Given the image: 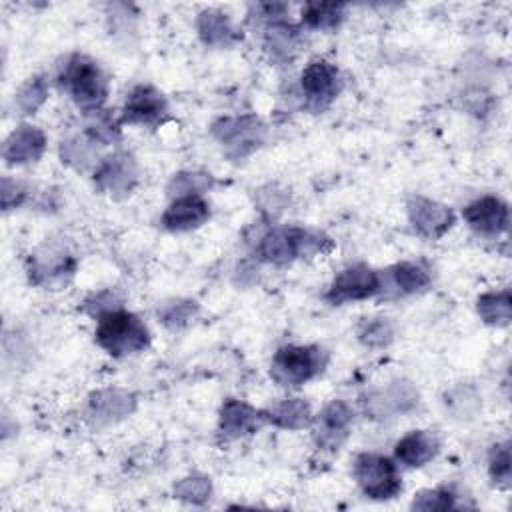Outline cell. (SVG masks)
Wrapping results in <instances>:
<instances>
[{"label": "cell", "instance_id": "cell-13", "mask_svg": "<svg viewBox=\"0 0 512 512\" xmlns=\"http://www.w3.org/2000/svg\"><path fill=\"white\" fill-rule=\"evenodd\" d=\"M166 116H168L166 96L152 84H138L128 92L118 122L128 126L154 128L162 124Z\"/></svg>", "mask_w": 512, "mask_h": 512}, {"label": "cell", "instance_id": "cell-10", "mask_svg": "<svg viewBox=\"0 0 512 512\" xmlns=\"http://www.w3.org/2000/svg\"><path fill=\"white\" fill-rule=\"evenodd\" d=\"M78 260L64 248L56 246H42L34 250L26 260V274L30 284L46 288V290H60L64 288L72 276L76 274Z\"/></svg>", "mask_w": 512, "mask_h": 512}, {"label": "cell", "instance_id": "cell-26", "mask_svg": "<svg viewBox=\"0 0 512 512\" xmlns=\"http://www.w3.org/2000/svg\"><path fill=\"white\" fill-rule=\"evenodd\" d=\"M476 312L488 326H508L512 320V296L508 288L488 290L476 298Z\"/></svg>", "mask_w": 512, "mask_h": 512}, {"label": "cell", "instance_id": "cell-25", "mask_svg": "<svg viewBox=\"0 0 512 512\" xmlns=\"http://www.w3.org/2000/svg\"><path fill=\"white\" fill-rule=\"evenodd\" d=\"M98 150L100 144L94 142L86 132L72 134L60 142V160L72 170L84 172L88 168H96L102 160Z\"/></svg>", "mask_w": 512, "mask_h": 512}, {"label": "cell", "instance_id": "cell-28", "mask_svg": "<svg viewBox=\"0 0 512 512\" xmlns=\"http://www.w3.org/2000/svg\"><path fill=\"white\" fill-rule=\"evenodd\" d=\"M356 338L364 348L384 350L394 342L396 330L386 316H366L356 326Z\"/></svg>", "mask_w": 512, "mask_h": 512}, {"label": "cell", "instance_id": "cell-1", "mask_svg": "<svg viewBox=\"0 0 512 512\" xmlns=\"http://www.w3.org/2000/svg\"><path fill=\"white\" fill-rule=\"evenodd\" d=\"M56 84L84 114L102 112L110 94L108 76L102 66L80 52L64 56L56 70Z\"/></svg>", "mask_w": 512, "mask_h": 512}, {"label": "cell", "instance_id": "cell-24", "mask_svg": "<svg viewBox=\"0 0 512 512\" xmlns=\"http://www.w3.org/2000/svg\"><path fill=\"white\" fill-rule=\"evenodd\" d=\"M266 424H272L282 430H304L312 426L314 412L312 406L306 398L292 396V398H282L268 408L262 410Z\"/></svg>", "mask_w": 512, "mask_h": 512}, {"label": "cell", "instance_id": "cell-9", "mask_svg": "<svg viewBox=\"0 0 512 512\" xmlns=\"http://www.w3.org/2000/svg\"><path fill=\"white\" fill-rule=\"evenodd\" d=\"M378 294H382L380 272L364 262H356V264H348L332 278L324 298L332 306H340L346 302L370 300Z\"/></svg>", "mask_w": 512, "mask_h": 512}, {"label": "cell", "instance_id": "cell-27", "mask_svg": "<svg viewBox=\"0 0 512 512\" xmlns=\"http://www.w3.org/2000/svg\"><path fill=\"white\" fill-rule=\"evenodd\" d=\"M346 18V4L340 2H308L300 10V20L310 30H336Z\"/></svg>", "mask_w": 512, "mask_h": 512}, {"label": "cell", "instance_id": "cell-3", "mask_svg": "<svg viewBox=\"0 0 512 512\" xmlns=\"http://www.w3.org/2000/svg\"><path fill=\"white\" fill-rule=\"evenodd\" d=\"M94 342L112 358H128L150 346V330L138 314L120 306L96 318Z\"/></svg>", "mask_w": 512, "mask_h": 512}, {"label": "cell", "instance_id": "cell-36", "mask_svg": "<svg viewBox=\"0 0 512 512\" xmlns=\"http://www.w3.org/2000/svg\"><path fill=\"white\" fill-rule=\"evenodd\" d=\"M28 186L16 178L4 176L2 178V190H0V198H2V210H14L18 206H22L28 200Z\"/></svg>", "mask_w": 512, "mask_h": 512}, {"label": "cell", "instance_id": "cell-30", "mask_svg": "<svg viewBox=\"0 0 512 512\" xmlns=\"http://www.w3.org/2000/svg\"><path fill=\"white\" fill-rule=\"evenodd\" d=\"M198 314V302L188 298H172L158 306L156 316L168 330H180L188 326Z\"/></svg>", "mask_w": 512, "mask_h": 512}, {"label": "cell", "instance_id": "cell-22", "mask_svg": "<svg viewBox=\"0 0 512 512\" xmlns=\"http://www.w3.org/2000/svg\"><path fill=\"white\" fill-rule=\"evenodd\" d=\"M382 276V292L386 290H396V294L400 296H408V294H420L424 292L430 284H432V274L430 270L420 264V262H396L392 264Z\"/></svg>", "mask_w": 512, "mask_h": 512}, {"label": "cell", "instance_id": "cell-31", "mask_svg": "<svg viewBox=\"0 0 512 512\" xmlns=\"http://www.w3.org/2000/svg\"><path fill=\"white\" fill-rule=\"evenodd\" d=\"M48 98V80L42 74L30 76L14 94V106L20 114H34Z\"/></svg>", "mask_w": 512, "mask_h": 512}, {"label": "cell", "instance_id": "cell-2", "mask_svg": "<svg viewBox=\"0 0 512 512\" xmlns=\"http://www.w3.org/2000/svg\"><path fill=\"white\" fill-rule=\"evenodd\" d=\"M332 240L318 230L304 226H272L256 236V258L266 264L286 266L298 258H314L326 254Z\"/></svg>", "mask_w": 512, "mask_h": 512}, {"label": "cell", "instance_id": "cell-34", "mask_svg": "<svg viewBox=\"0 0 512 512\" xmlns=\"http://www.w3.org/2000/svg\"><path fill=\"white\" fill-rule=\"evenodd\" d=\"M444 404H446V408H448L454 416H458V418H470V416L476 412L480 400H478V396L472 392V388H468V386H456V388H452V390L446 394Z\"/></svg>", "mask_w": 512, "mask_h": 512}, {"label": "cell", "instance_id": "cell-15", "mask_svg": "<svg viewBox=\"0 0 512 512\" xmlns=\"http://www.w3.org/2000/svg\"><path fill=\"white\" fill-rule=\"evenodd\" d=\"M462 218L474 234L496 238L510 226V208L500 196L484 194L464 206Z\"/></svg>", "mask_w": 512, "mask_h": 512}, {"label": "cell", "instance_id": "cell-17", "mask_svg": "<svg viewBox=\"0 0 512 512\" xmlns=\"http://www.w3.org/2000/svg\"><path fill=\"white\" fill-rule=\"evenodd\" d=\"M264 424L262 410L238 398H226L218 410V432L224 440L246 438L258 432Z\"/></svg>", "mask_w": 512, "mask_h": 512}, {"label": "cell", "instance_id": "cell-33", "mask_svg": "<svg viewBox=\"0 0 512 512\" xmlns=\"http://www.w3.org/2000/svg\"><path fill=\"white\" fill-rule=\"evenodd\" d=\"M488 476L492 484L500 490H508L512 484V468H510V444L496 442L488 454Z\"/></svg>", "mask_w": 512, "mask_h": 512}, {"label": "cell", "instance_id": "cell-4", "mask_svg": "<svg viewBox=\"0 0 512 512\" xmlns=\"http://www.w3.org/2000/svg\"><path fill=\"white\" fill-rule=\"evenodd\" d=\"M330 362V354L320 344H284L270 362V376L284 388H298L320 376Z\"/></svg>", "mask_w": 512, "mask_h": 512}, {"label": "cell", "instance_id": "cell-6", "mask_svg": "<svg viewBox=\"0 0 512 512\" xmlns=\"http://www.w3.org/2000/svg\"><path fill=\"white\" fill-rule=\"evenodd\" d=\"M352 474L362 494L370 500H390L402 490L398 462L378 452H360L354 458Z\"/></svg>", "mask_w": 512, "mask_h": 512}, {"label": "cell", "instance_id": "cell-5", "mask_svg": "<svg viewBox=\"0 0 512 512\" xmlns=\"http://www.w3.org/2000/svg\"><path fill=\"white\" fill-rule=\"evenodd\" d=\"M210 130L230 160H244L252 156L268 140V126L254 114L222 116Z\"/></svg>", "mask_w": 512, "mask_h": 512}, {"label": "cell", "instance_id": "cell-16", "mask_svg": "<svg viewBox=\"0 0 512 512\" xmlns=\"http://www.w3.org/2000/svg\"><path fill=\"white\" fill-rule=\"evenodd\" d=\"M136 410V396L124 388H104L90 394L86 416L94 426H110Z\"/></svg>", "mask_w": 512, "mask_h": 512}, {"label": "cell", "instance_id": "cell-11", "mask_svg": "<svg viewBox=\"0 0 512 512\" xmlns=\"http://www.w3.org/2000/svg\"><path fill=\"white\" fill-rule=\"evenodd\" d=\"M354 424V410L344 400H330L312 420V440L322 452H338L348 440Z\"/></svg>", "mask_w": 512, "mask_h": 512}, {"label": "cell", "instance_id": "cell-20", "mask_svg": "<svg viewBox=\"0 0 512 512\" xmlns=\"http://www.w3.org/2000/svg\"><path fill=\"white\" fill-rule=\"evenodd\" d=\"M208 218L210 204L204 196H178L170 200L160 222L168 232H190L204 226Z\"/></svg>", "mask_w": 512, "mask_h": 512}, {"label": "cell", "instance_id": "cell-19", "mask_svg": "<svg viewBox=\"0 0 512 512\" xmlns=\"http://www.w3.org/2000/svg\"><path fill=\"white\" fill-rule=\"evenodd\" d=\"M264 48L276 64H292L302 48V30L288 18H278L262 24Z\"/></svg>", "mask_w": 512, "mask_h": 512}, {"label": "cell", "instance_id": "cell-32", "mask_svg": "<svg viewBox=\"0 0 512 512\" xmlns=\"http://www.w3.org/2000/svg\"><path fill=\"white\" fill-rule=\"evenodd\" d=\"M212 490V480L204 474H188L174 484V496L186 504H206Z\"/></svg>", "mask_w": 512, "mask_h": 512}, {"label": "cell", "instance_id": "cell-18", "mask_svg": "<svg viewBox=\"0 0 512 512\" xmlns=\"http://www.w3.org/2000/svg\"><path fill=\"white\" fill-rule=\"evenodd\" d=\"M46 150V134L32 124L16 126L2 146V158L8 166H28L42 158Z\"/></svg>", "mask_w": 512, "mask_h": 512}, {"label": "cell", "instance_id": "cell-37", "mask_svg": "<svg viewBox=\"0 0 512 512\" xmlns=\"http://www.w3.org/2000/svg\"><path fill=\"white\" fill-rule=\"evenodd\" d=\"M120 298L112 292V290H100V292H94L90 294L86 300H84V308L90 316L98 318L100 314L108 312V310H114V308H120Z\"/></svg>", "mask_w": 512, "mask_h": 512}, {"label": "cell", "instance_id": "cell-8", "mask_svg": "<svg viewBox=\"0 0 512 512\" xmlns=\"http://www.w3.org/2000/svg\"><path fill=\"white\" fill-rule=\"evenodd\" d=\"M92 180L98 192L108 194L114 200H124L140 182V166L130 152L116 150L98 162Z\"/></svg>", "mask_w": 512, "mask_h": 512}, {"label": "cell", "instance_id": "cell-35", "mask_svg": "<svg viewBox=\"0 0 512 512\" xmlns=\"http://www.w3.org/2000/svg\"><path fill=\"white\" fill-rule=\"evenodd\" d=\"M412 508L416 510H448L456 508V494L448 488H434V490H422L414 496Z\"/></svg>", "mask_w": 512, "mask_h": 512}, {"label": "cell", "instance_id": "cell-14", "mask_svg": "<svg viewBox=\"0 0 512 512\" xmlns=\"http://www.w3.org/2000/svg\"><path fill=\"white\" fill-rule=\"evenodd\" d=\"M408 222L414 232L426 240L442 238L456 222L454 210L428 196H410L406 202Z\"/></svg>", "mask_w": 512, "mask_h": 512}, {"label": "cell", "instance_id": "cell-7", "mask_svg": "<svg viewBox=\"0 0 512 512\" xmlns=\"http://www.w3.org/2000/svg\"><path fill=\"white\" fill-rule=\"evenodd\" d=\"M344 80L336 64L326 58H312L300 74V96L312 112L328 108L342 92Z\"/></svg>", "mask_w": 512, "mask_h": 512}, {"label": "cell", "instance_id": "cell-21", "mask_svg": "<svg viewBox=\"0 0 512 512\" xmlns=\"http://www.w3.org/2000/svg\"><path fill=\"white\" fill-rule=\"evenodd\" d=\"M440 452V438L432 430H410L394 444V460L406 468H422Z\"/></svg>", "mask_w": 512, "mask_h": 512}, {"label": "cell", "instance_id": "cell-29", "mask_svg": "<svg viewBox=\"0 0 512 512\" xmlns=\"http://www.w3.org/2000/svg\"><path fill=\"white\" fill-rule=\"evenodd\" d=\"M214 186V176L208 172H198V170H184L178 172L170 178L166 192L172 198L178 196H204Z\"/></svg>", "mask_w": 512, "mask_h": 512}, {"label": "cell", "instance_id": "cell-12", "mask_svg": "<svg viewBox=\"0 0 512 512\" xmlns=\"http://www.w3.org/2000/svg\"><path fill=\"white\" fill-rule=\"evenodd\" d=\"M360 402L368 418L384 420V418L412 412L420 402V394L412 382L398 378L388 382L384 388H376L368 392Z\"/></svg>", "mask_w": 512, "mask_h": 512}, {"label": "cell", "instance_id": "cell-23", "mask_svg": "<svg viewBox=\"0 0 512 512\" xmlns=\"http://www.w3.org/2000/svg\"><path fill=\"white\" fill-rule=\"evenodd\" d=\"M194 26L198 38L212 48H230L234 42L240 40L238 28L234 26L232 18L218 8H204L202 12H198Z\"/></svg>", "mask_w": 512, "mask_h": 512}]
</instances>
